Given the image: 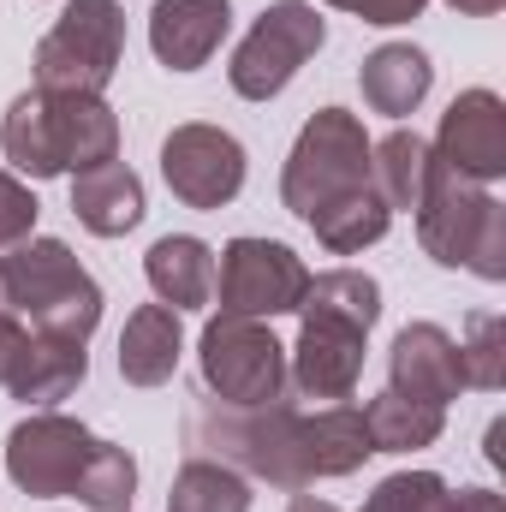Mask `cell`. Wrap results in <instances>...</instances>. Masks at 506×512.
I'll return each mask as SVG.
<instances>
[{
  "mask_svg": "<svg viewBox=\"0 0 506 512\" xmlns=\"http://www.w3.org/2000/svg\"><path fill=\"white\" fill-rule=\"evenodd\" d=\"M370 185V131L352 108H316L292 137V155L280 167V203L310 221L322 203Z\"/></svg>",
  "mask_w": 506,
  "mask_h": 512,
  "instance_id": "cell-7",
  "label": "cell"
},
{
  "mask_svg": "<svg viewBox=\"0 0 506 512\" xmlns=\"http://www.w3.org/2000/svg\"><path fill=\"white\" fill-rule=\"evenodd\" d=\"M447 489L441 471H393L364 495V512H447Z\"/></svg>",
  "mask_w": 506,
  "mask_h": 512,
  "instance_id": "cell-27",
  "label": "cell"
},
{
  "mask_svg": "<svg viewBox=\"0 0 506 512\" xmlns=\"http://www.w3.org/2000/svg\"><path fill=\"white\" fill-rule=\"evenodd\" d=\"M90 376V352L78 340H54V334H36L30 328V352L18 364V376L6 382V393L30 411H54L60 399H72Z\"/></svg>",
  "mask_w": 506,
  "mask_h": 512,
  "instance_id": "cell-20",
  "label": "cell"
},
{
  "mask_svg": "<svg viewBox=\"0 0 506 512\" xmlns=\"http://www.w3.org/2000/svg\"><path fill=\"white\" fill-rule=\"evenodd\" d=\"M447 512H506L495 489H447Z\"/></svg>",
  "mask_w": 506,
  "mask_h": 512,
  "instance_id": "cell-31",
  "label": "cell"
},
{
  "mask_svg": "<svg viewBox=\"0 0 506 512\" xmlns=\"http://www.w3.org/2000/svg\"><path fill=\"white\" fill-rule=\"evenodd\" d=\"M411 215H417V245L429 262L471 268L489 286L506 280V203L489 185H471L435 161Z\"/></svg>",
  "mask_w": 506,
  "mask_h": 512,
  "instance_id": "cell-5",
  "label": "cell"
},
{
  "mask_svg": "<svg viewBox=\"0 0 506 512\" xmlns=\"http://www.w3.org/2000/svg\"><path fill=\"white\" fill-rule=\"evenodd\" d=\"M364 429H370V447L376 453H423L441 441L447 429V411L441 405H423V399H405V393H376L364 405Z\"/></svg>",
  "mask_w": 506,
  "mask_h": 512,
  "instance_id": "cell-23",
  "label": "cell"
},
{
  "mask_svg": "<svg viewBox=\"0 0 506 512\" xmlns=\"http://www.w3.org/2000/svg\"><path fill=\"white\" fill-rule=\"evenodd\" d=\"M161 179H167V191H173L185 209L215 215V209H227V203L245 191L251 155H245V143L227 126L185 120V126H173L161 137Z\"/></svg>",
  "mask_w": 506,
  "mask_h": 512,
  "instance_id": "cell-11",
  "label": "cell"
},
{
  "mask_svg": "<svg viewBox=\"0 0 506 512\" xmlns=\"http://www.w3.org/2000/svg\"><path fill=\"white\" fill-rule=\"evenodd\" d=\"M286 512H340V507H334V501H322V495H304V489H298Z\"/></svg>",
  "mask_w": 506,
  "mask_h": 512,
  "instance_id": "cell-33",
  "label": "cell"
},
{
  "mask_svg": "<svg viewBox=\"0 0 506 512\" xmlns=\"http://www.w3.org/2000/svg\"><path fill=\"white\" fill-rule=\"evenodd\" d=\"M447 6H453V12H465V18H495L506 0H447Z\"/></svg>",
  "mask_w": 506,
  "mask_h": 512,
  "instance_id": "cell-32",
  "label": "cell"
},
{
  "mask_svg": "<svg viewBox=\"0 0 506 512\" xmlns=\"http://www.w3.org/2000/svg\"><path fill=\"white\" fill-rule=\"evenodd\" d=\"M435 161L471 185H495L506 179V102L495 90H459L441 114V131H435Z\"/></svg>",
  "mask_w": 506,
  "mask_h": 512,
  "instance_id": "cell-13",
  "label": "cell"
},
{
  "mask_svg": "<svg viewBox=\"0 0 506 512\" xmlns=\"http://www.w3.org/2000/svg\"><path fill=\"white\" fill-rule=\"evenodd\" d=\"M185 441H191V453L221 459L239 477H256V483L286 489V495H298L310 483L352 477L376 453L370 429H364V405L340 399V405L298 411L292 393L274 405H245V411L203 399L185 417Z\"/></svg>",
  "mask_w": 506,
  "mask_h": 512,
  "instance_id": "cell-1",
  "label": "cell"
},
{
  "mask_svg": "<svg viewBox=\"0 0 506 512\" xmlns=\"http://www.w3.org/2000/svg\"><path fill=\"white\" fill-rule=\"evenodd\" d=\"M310 286L304 256L280 239H233L215 256V298L221 316H251V322H274V316H298V298Z\"/></svg>",
  "mask_w": 506,
  "mask_h": 512,
  "instance_id": "cell-10",
  "label": "cell"
},
{
  "mask_svg": "<svg viewBox=\"0 0 506 512\" xmlns=\"http://www.w3.org/2000/svg\"><path fill=\"white\" fill-rule=\"evenodd\" d=\"M459 364H465V387H477V393H501L506 387V316L501 310H471L465 316Z\"/></svg>",
  "mask_w": 506,
  "mask_h": 512,
  "instance_id": "cell-26",
  "label": "cell"
},
{
  "mask_svg": "<svg viewBox=\"0 0 506 512\" xmlns=\"http://www.w3.org/2000/svg\"><path fill=\"white\" fill-rule=\"evenodd\" d=\"M131 495H137V459H131L126 447H114V441H96V453H90L72 501L90 512H131Z\"/></svg>",
  "mask_w": 506,
  "mask_h": 512,
  "instance_id": "cell-25",
  "label": "cell"
},
{
  "mask_svg": "<svg viewBox=\"0 0 506 512\" xmlns=\"http://www.w3.org/2000/svg\"><path fill=\"white\" fill-rule=\"evenodd\" d=\"M381 322V280L364 268L310 274L298 298V346L286 352V393L340 405L364 382L370 328Z\"/></svg>",
  "mask_w": 506,
  "mask_h": 512,
  "instance_id": "cell-2",
  "label": "cell"
},
{
  "mask_svg": "<svg viewBox=\"0 0 506 512\" xmlns=\"http://www.w3.org/2000/svg\"><path fill=\"white\" fill-rule=\"evenodd\" d=\"M304 227L316 233V245H322L328 256H358V251H370V245L387 239L393 209L376 197V185H358V191H346V197L322 203Z\"/></svg>",
  "mask_w": 506,
  "mask_h": 512,
  "instance_id": "cell-21",
  "label": "cell"
},
{
  "mask_svg": "<svg viewBox=\"0 0 506 512\" xmlns=\"http://www.w3.org/2000/svg\"><path fill=\"white\" fill-rule=\"evenodd\" d=\"M197 370L215 405H274L286 399V346L268 322L251 316H209L197 340Z\"/></svg>",
  "mask_w": 506,
  "mask_h": 512,
  "instance_id": "cell-9",
  "label": "cell"
},
{
  "mask_svg": "<svg viewBox=\"0 0 506 512\" xmlns=\"http://www.w3.org/2000/svg\"><path fill=\"white\" fill-rule=\"evenodd\" d=\"M36 215H42L36 191H30L18 173H6V167H0V251L24 245V239L36 233Z\"/></svg>",
  "mask_w": 506,
  "mask_h": 512,
  "instance_id": "cell-28",
  "label": "cell"
},
{
  "mask_svg": "<svg viewBox=\"0 0 506 512\" xmlns=\"http://www.w3.org/2000/svg\"><path fill=\"white\" fill-rule=\"evenodd\" d=\"M328 42V18L316 12V0H268L245 30V42L227 60V84L245 102H274Z\"/></svg>",
  "mask_w": 506,
  "mask_h": 512,
  "instance_id": "cell-8",
  "label": "cell"
},
{
  "mask_svg": "<svg viewBox=\"0 0 506 512\" xmlns=\"http://www.w3.org/2000/svg\"><path fill=\"white\" fill-rule=\"evenodd\" d=\"M143 280L167 310H203L215 298V245L197 233H167L143 251Z\"/></svg>",
  "mask_w": 506,
  "mask_h": 512,
  "instance_id": "cell-18",
  "label": "cell"
},
{
  "mask_svg": "<svg viewBox=\"0 0 506 512\" xmlns=\"http://www.w3.org/2000/svg\"><path fill=\"white\" fill-rule=\"evenodd\" d=\"M120 60H126V6L120 0H66V12L30 54V72H36V90L108 96Z\"/></svg>",
  "mask_w": 506,
  "mask_h": 512,
  "instance_id": "cell-6",
  "label": "cell"
},
{
  "mask_svg": "<svg viewBox=\"0 0 506 512\" xmlns=\"http://www.w3.org/2000/svg\"><path fill=\"white\" fill-rule=\"evenodd\" d=\"M24 352H30V322H24V316H12V310H0V387L18 376Z\"/></svg>",
  "mask_w": 506,
  "mask_h": 512,
  "instance_id": "cell-30",
  "label": "cell"
},
{
  "mask_svg": "<svg viewBox=\"0 0 506 512\" xmlns=\"http://www.w3.org/2000/svg\"><path fill=\"white\" fill-rule=\"evenodd\" d=\"M358 90H364V108L387 114V120H405L429 102L435 90V66L417 42H381L376 54H364L358 66Z\"/></svg>",
  "mask_w": 506,
  "mask_h": 512,
  "instance_id": "cell-17",
  "label": "cell"
},
{
  "mask_svg": "<svg viewBox=\"0 0 506 512\" xmlns=\"http://www.w3.org/2000/svg\"><path fill=\"white\" fill-rule=\"evenodd\" d=\"M322 6L352 12V18H364V24H376V30H393V24L423 18V6H429V0H322Z\"/></svg>",
  "mask_w": 506,
  "mask_h": 512,
  "instance_id": "cell-29",
  "label": "cell"
},
{
  "mask_svg": "<svg viewBox=\"0 0 506 512\" xmlns=\"http://www.w3.org/2000/svg\"><path fill=\"white\" fill-rule=\"evenodd\" d=\"M167 512H251V477H239V471L221 465V459L191 453V459L173 471Z\"/></svg>",
  "mask_w": 506,
  "mask_h": 512,
  "instance_id": "cell-24",
  "label": "cell"
},
{
  "mask_svg": "<svg viewBox=\"0 0 506 512\" xmlns=\"http://www.w3.org/2000/svg\"><path fill=\"white\" fill-rule=\"evenodd\" d=\"M0 155L18 179H60L120 161V114L108 108V96L24 90L0 120Z\"/></svg>",
  "mask_w": 506,
  "mask_h": 512,
  "instance_id": "cell-3",
  "label": "cell"
},
{
  "mask_svg": "<svg viewBox=\"0 0 506 512\" xmlns=\"http://www.w3.org/2000/svg\"><path fill=\"white\" fill-rule=\"evenodd\" d=\"M501 441H506V423H501V417H495V423H489V465H506Z\"/></svg>",
  "mask_w": 506,
  "mask_h": 512,
  "instance_id": "cell-34",
  "label": "cell"
},
{
  "mask_svg": "<svg viewBox=\"0 0 506 512\" xmlns=\"http://www.w3.org/2000/svg\"><path fill=\"white\" fill-rule=\"evenodd\" d=\"M227 30H233V0H155L149 6V48L167 72L209 66Z\"/></svg>",
  "mask_w": 506,
  "mask_h": 512,
  "instance_id": "cell-15",
  "label": "cell"
},
{
  "mask_svg": "<svg viewBox=\"0 0 506 512\" xmlns=\"http://www.w3.org/2000/svg\"><path fill=\"white\" fill-rule=\"evenodd\" d=\"M185 358V328L179 310L167 304H137L120 328V376L126 387H167Z\"/></svg>",
  "mask_w": 506,
  "mask_h": 512,
  "instance_id": "cell-19",
  "label": "cell"
},
{
  "mask_svg": "<svg viewBox=\"0 0 506 512\" xmlns=\"http://www.w3.org/2000/svg\"><path fill=\"white\" fill-rule=\"evenodd\" d=\"M0 292H6V310L24 316L36 334L78 340V346H90V334L102 328V304H108L96 274L72 256L66 239H36V233L0 251Z\"/></svg>",
  "mask_w": 506,
  "mask_h": 512,
  "instance_id": "cell-4",
  "label": "cell"
},
{
  "mask_svg": "<svg viewBox=\"0 0 506 512\" xmlns=\"http://www.w3.org/2000/svg\"><path fill=\"white\" fill-rule=\"evenodd\" d=\"M102 435H90L78 417L66 411H30L24 423H12L6 435V477L18 495L30 501H60L78 489L90 453H96Z\"/></svg>",
  "mask_w": 506,
  "mask_h": 512,
  "instance_id": "cell-12",
  "label": "cell"
},
{
  "mask_svg": "<svg viewBox=\"0 0 506 512\" xmlns=\"http://www.w3.org/2000/svg\"><path fill=\"white\" fill-rule=\"evenodd\" d=\"M429 167H435V149H429V137H417V131H387L381 143H370V185H376V197L399 215H411L417 209V197H423V185H429Z\"/></svg>",
  "mask_w": 506,
  "mask_h": 512,
  "instance_id": "cell-22",
  "label": "cell"
},
{
  "mask_svg": "<svg viewBox=\"0 0 506 512\" xmlns=\"http://www.w3.org/2000/svg\"><path fill=\"white\" fill-rule=\"evenodd\" d=\"M387 387L405 393V399H423V405H441L447 411L465 393L459 340L441 322H405L393 334V352H387Z\"/></svg>",
  "mask_w": 506,
  "mask_h": 512,
  "instance_id": "cell-14",
  "label": "cell"
},
{
  "mask_svg": "<svg viewBox=\"0 0 506 512\" xmlns=\"http://www.w3.org/2000/svg\"><path fill=\"white\" fill-rule=\"evenodd\" d=\"M72 215L96 239H126V233L143 227V215H149L143 179L131 173L126 161H102V167L72 173Z\"/></svg>",
  "mask_w": 506,
  "mask_h": 512,
  "instance_id": "cell-16",
  "label": "cell"
}]
</instances>
